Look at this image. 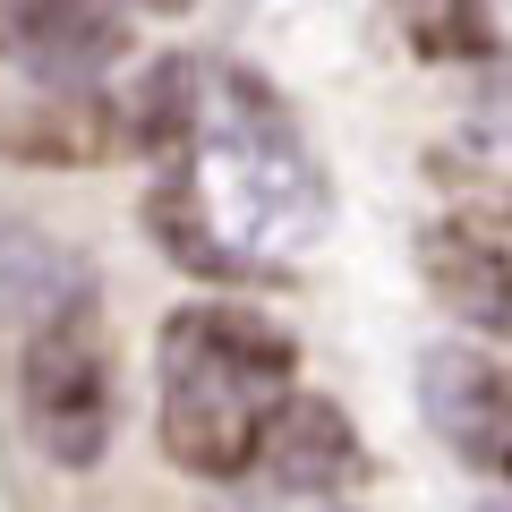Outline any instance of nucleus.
I'll list each match as a JSON object with an SVG mask.
<instances>
[{"mask_svg": "<svg viewBox=\"0 0 512 512\" xmlns=\"http://www.w3.org/2000/svg\"><path fill=\"white\" fill-rule=\"evenodd\" d=\"M154 376H163V453L188 478H231L256 470L265 453V427L291 402L299 376V342L256 308L231 299H197V308L163 316V342H154Z\"/></svg>", "mask_w": 512, "mask_h": 512, "instance_id": "1", "label": "nucleus"}, {"mask_svg": "<svg viewBox=\"0 0 512 512\" xmlns=\"http://www.w3.org/2000/svg\"><path fill=\"white\" fill-rule=\"evenodd\" d=\"M18 410L26 436L52 470H94L111 453V427H120V393H111V333L103 308H69L43 333H26V367H18Z\"/></svg>", "mask_w": 512, "mask_h": 512, "instance_id": "2", "label": "nucleus"}, {"mask_svg": "<svg viewBox=\"0 0 512 512\" xmlns=\"http://www.w3.org/2000/svg\"><path fill=\"white\" fill-rule=\"evenodd\" d=\"M419 410L453 461L512 487V367H495L470 342H436L419 359Z\"/></svg>", "mask_w": 512, "mask_h": 512, "instance_id": "3", "label": "nucleus"}, {"mask_svg": "<svg viewBox=\"0 0 512 512\" xmlns=\"http://www.w3.org/2000/svg\"><path fill=\"white\" fill-rule=\"evenodd\" d=\"M9 43L43 86L86 94L128 52V18L120 0H9Z\"/></svg>", "mask_w": 512, "mask_h": 512, "instance_id": "4", "label": "nucleus"}, {"mask_svg": "<svg viewBox=\"0 0 512 512\" xmlns=\"http://www.w3.org/2000/svg\"><path fill=\"white\" fill-rule=\"evenodd\" d=\"M86 299H94V274L69 239H52L26 214H0V325L43 333L52 316L86 308Z\"/></svg>", "mask_w": 512, "mask_h": 512, "instance_id": "5", "label": "nucleus"}, {"mask_svg": "<svg viewBox=\"0 0 512 512\" xmlns=\"http://www.w3.org/2000/svg\"><path fill=\"white\" fill-rule=\"evenodd\" d=\"M419 274L453 316H470L478 333L512 342V248L504 239L470 231V222H427L419 231Z\"/></svg>", "mask_w": 512, "mask_h": 512, "instance_id": "6", "label": "nucleus"}, {"mask_svg": "<svg viewBox=\"0 0 512 512\" xmlns=\"http://www.w3.org/2000/svg\"><path fill=\"white\" fill-rule=\"evenodd\" d=\"M265 478L274 487H299V495H342L359 478V427L342 419V402L325 393H291L265 427Z\"/></svg>", "mask_w": 512, "mask_h": 512, "instance_id": "7", "label": "nucleus"}, {"mask_svg": "<svg viewBox=\"0 0 512 512\" xmlns=\"http://www.w3.org/2000/svg\"><path fill=\"white\" fill-rule=\"evenodd\" d=\"M146 231H154V248H163L180 274H197V282H256V274H265V265H256V256L214 222V205L197 197V180H188V171H163V180H154Z\"/></svg>", "mask_w": 512, "mask_h": 512, "instance_id": "8", "label": "nucleus"}, {"mask_svg": "<svg viewBox=\"0 0 512 512\" xmlns=\"http://www.w3.org/2000/svg\"><path fill=\"white\" fill-rule=\"evenodd\" d=\"M120 146H128V111L103 94H52L9 128L18 163H111Z\"/></svg>", "mask_w": 512, "mask_h": 512, "instance_id": "9", "label": "nucleus"}, {"mask_svg": "<svg viewBox=\"0 0 512 512\" xmlns=\"http://www.w3.org/2000/svg\"><path fill=\"white\" fill-rule=\"evenodd\" d=\"M402 18L410 52L419 60H487L495 52V26H487V0H384Z\"/></svg>", "mask_w": 512, "mask_h": 512, "instance_id": "10", "label": "nucleus"}, {"mask_svg": "<svg viewBox=\"0 0 512 512\" xmlns=\"http://www.w3.org/2000/svg\"><path fill=\"white\" fill-rule=\"evenodd\" d=\"M205 512H342L333 495H299V487H274V495H214Z\"/></svg>", "mask_w": 512, "mask_h": 512, "instance_id": "11", "label": "nucleus"}, {"mask_svg": "<svg viewBox=\"0 0 512 512\" xmlns=\"http://www.w3.org/2000/svg\"><path fill=\"white\" fill-rule=\"evenodd\" d=\"M146 9H163V18H180V9H197V0H146Z\"/></svg>", "mask_w": 512, "mask_h": 512, "instance_id": "12", "label": "nucleus"}, {"mask_svg": "<svg viewBox=\"0 0 512 512\" xmlns=\"http://www.w3.org/2000/svg\"><path fill=\"white\" fill-rule=\"evenodd\" d=\"M478 512H512V495H487V504H478Z\"/></svg>", "mask_w": 512, "mask_h": 512, "instance_id": "13", "label": "nucleus"}]
</instances>
